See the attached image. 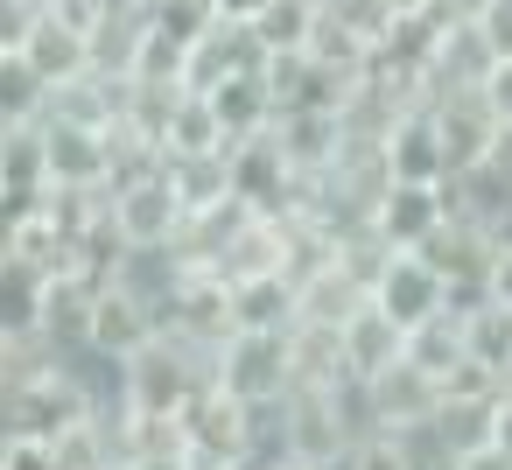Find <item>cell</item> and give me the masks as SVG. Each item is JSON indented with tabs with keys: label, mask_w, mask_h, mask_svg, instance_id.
I'll use <instances>...</instances> for the list:
<instances>
[{
	"label": "cell",
	"mask_w": 512,
	"mask_h": 470,
	"mask_svg": "<svg viewBox=\"0 0 512 470\" xmlns=\"http://www.w3.org/2000/svg\"><path fill=\"white\" fill-rule=\"evenodd\" d=\"M365 295H372L400 330H414V323H428L435 309H449V288H442V274H435L421 253H386V260L372 267Z\"/></svg>",
	"instance_id": "5"
},
{
	"label": "cell",
	"mask_w": 512,
	"mask_h": 470,
	"mask_svg": "<svg viewBox=\"0 0 512 470\" xmlns=\"http://www.w3.org/2000/svg\"><path fill=\"white\" fill-rule=\"evenodd\" d=\"M15 50L43 71V85H71V78L92 71V43H85L71 22H57L50 8H36V22H29V36H22Z\"/></svg>",
	"instance_id": "10"
},
{
	"label": "cell",
	"mask_w": 512,
	"mask_h": 470,
	"mask_svg": "<svg viewBox=\"0 0 512 470\" xmlns=\"http://www.w3.org/2000/svg\"><path fill=\"white\" fill-rule=\"evenodd\" d=\"M491 442H498V449H512V379L498 386V414H491Z\"/></svg>",
	"instance_id": "21"
},
{
	"label": "cell",
	"mask_w": 512,
	"mask_h": 470,
	"mask_svg": "<svg viewBox=\"0 0 512 470\" xmlns=\"http://www.w3.org/2000/svg\"><path fill=\"white\" fill-rule=\"evenodd\" d=\"M435 400H442V379H435V372H421L407 351H400L386 372L358 379L365 428H379V435H421V428H428V414H435Z\"/></svg>",
	"instance_id": "3"
},
{
	"label": "cell",
	"mask_w": 512,
	"mask_h": 470,
	"mask_svg": "<svg viewBox=\"0 0 512 470\" xmlns=\"http://www.w3.org/2000/svg\"><path fill=\"white\" fill-rule=\"evenodd\" d=\"M43 106H50L43 71H36L22 50H0V120H8V127H29V120H43Z\"/></svg>",
	"instance_id": "16"
},
{
	"label": "cell",
	"mask_w": 512,
	"mask_h": 470,
	"mask_svg": "<svg viewBox=\"0 0 512 470\" xmlns=\"http://www.w3.org/2000/svg\"><path fill=\"white\" fill-rule=\"evenodd\" d=\"M225 295H232V330H288L295 323L288 274H246V281H225Z\"/></svg>",
	"instance_id": "12"
},
{
	"label": "cell",
	"mask_w": 512,
	"mask_h": 470,
	"mask_svg": "<svg viewBox=\"0 0 512 470\" xmlns=\"http://www.w3.org/2000/svg\"><path fill=\"white\" fill-rule=\"evenodd\" d=\"M365 218H372V232L393 253H414V246H428L449 225V204H442V183H386Z\"/></svg>",
	"instance_id": "6"
},
{
	"label": "cell",
	"mask_w": 512,
	"mask_h": 470,
	"mask_svg": "<svg viewBox=\"0 0 512 470\" xmlns=\"http://www.w3.org/2000/svg\"><path fill=\"white\" fill-rule=\"evenodd\" d=\"M211 386L232 393L239 407L281 400L288 393V330H225L211 351Z\"/></svg>",
	"instance_id": "1"
},
{
	"label": "cell",
	"mask_w": 512,
	"mask_h": 470,
	"mask_svg": "<svg viewBox=\"0 0 512 470\" xmlns=\"http://www.w3.org/2000/svg\"><path fill=\"white\" fill-rule=\"evenodd\" d=\"M407 358H414L421 372L449 379V372L463 365V309H435L428 323H414V330H407Z\"/></svg>",
	"instance_id": "15"
},
{
	"label": "cell",
	"mask_w": 512,
	"mask_h": 470,
	"mask_svg": "<svg viewBox=\"0 0 512 470\" xmlns=\"http://www.w3.org/2000/svg\"><path fill=\"white\" fill-rule=\"evenodd\" d=\"M0 218H8V190H0Z\"/></svg>",
	"instance_id": "22"
},
{
	"label": "cell",
	"mask_w": 512,
	"mask_h": 470,
	"mask_svg": "<svg viewBox=\"0 0 512 470\" xmlns=\"http://www.w3.org/2000/svg\"><path fill=\"white\" fill-rule=\"evenodd\" d=\"M225 148H232V141H225L211 99H204V92H176L169 113H162V127H155V155L169 162V155H225Z\"/></svg>",
	"instance_id": "11"
},
{
	"label": "cell",
	"mask_w": 512,
	"mask_h": 470,
	"mask_svg": "<svg viewBox=\"0 0 512 470\" xmlns=\"http://www.w3.org/2000/svg\"><path fill=\"white\" fill-rule=\"evenodd\" d=\"M379 169H386V183H442V176H449L428 106H400V113H393L386 141H379Z\"/></svg>",
	"instance_id": "8"
},
{
	"label": "cell",
	"mask_w": 512,
	"mask_h": 470,
	"mask_svg": "<svg viewBox=\"0 0 512 470\" xmlns=\"http://www.w3.org/2000/svg\"><path fill=\"white\" fill-rule=\"evenodd\" d=\"M162 176H169V190H176L183 211H211V204L232 197V183H225V155H169Z\"/></svg>",
	"instance_id": "14"
},
{
	"label": "cell",
	"mask_w": 512,
	"mask_h": 470,
	"mask_svg": "<svg viewBox=\"0 0 512 470\" xmlns=\"http://www.w3.org/2000/svg\"><path fill=\"white\" fill-rule=\"evenodd\" d=\"M176 225H183V204H176L162 162L106 183V232H113L120 246H169Z\"/></svg>",
	"instance_id": "2"
},
{
	"label": "cell",
	"mask_w": 512,
	"mask_h": 470,
	"mask_svg": "<svg viewBox=\"0 0 512 470\" xmlns=\"http://www.w3.org/2000/svg\"><path fill=\"white\" fill-rule=\"evenodd\" d=\"M0 190H8V197H43V190H50V176H43V134H36V120L0 134Z\"/></svg>",
	"instance_id": "17"
},
{
	"label": "cell",
	"mask_w": 512,
	"mask_h": 470,
	"mask_svg": "<svg viewBox=\"0 0 512 470\" xmlns=\"http://www.w3.org/2000/svg\"><path fill=\"white\" fill-rule=\"evenodd\" d=\"M456 470H512V449L477 442V449H463V456H456Z\"/></svg>",
	"instance_id": "20"
},
{
	"label": "cell",
	"mask_w": 512,
	"mask_h": 470,
	"mask_svg": "<svg viewBox=\"0 0 512 470\" xmlns=\"http://www.w3.org/2000/svg\"><path fill=\"white\" fill-rule=\"evenodd\" d=\"M148 337H155V309H148L141 295H127L120 281H99L85 351H99V358H127V351H134V344H148Z\"/></svg>",
	"instance_id": "9"
},
{
	"label": "cell",
	"mask_w": 512,
	"mask_h": 470,
	"mask_svg": "<svg viewBox=\"0 0 512 470\" xmlns=\"http://www.w3.org/2000/svg\"><path fill=\"white\" fill-rule=\"evenodd\" d=\"M0 134H8V120H0Z\"/></svg>",
	"instance_id": "23"
},
{
	"label": "cell",
	"mask_w": 512,
	"mask_h": 470,
	"mask_svg": "<svg viewBox=\"0 0 512 470\" xmlns=\"http://www.w3.org/2000/svg\"><path fill=\"white\" fill-rule=\"evenodd\" d=\"M120 470H197L190 449H141V456H120Z\"/></svg>",
	"instance_id": "19"
},
{
	"label": "cell",
	"mask_w": 512,
	"mask_h": 470,
	"mask_svg": "<svg viewBox=\"0 0 512 470\" xmlns=\"http://www.w3.org/2000/svg\"><path fill=\"white\" fill-rule=\"evenodd\" d=\"M477 92H484V106H491L498 134H512V57H498V64H491V78H484Z\"/></svg>",
	"instance_id": "18"
},
{
	"label": "cell",
	"mask_w": 512,
	"mask_h": 470,
	"mask_svg": "<svg viewBox=\"0 0 512 470\" xmlns=\"http://www.w3.org/2000/svg\"><path fill=\"white\" fill-rule=\"evenodd\" d=\"M36 134H43V176H50V190H99V183L113 176L106 127H85V120H57V113H43Z\"/></svg>",
	"instance_id": "4"
},
{
	"label": "cell",
	"mask_w": 512,
	"mask_h": 470,
	"mask_svg": "<svg viewBox=\"0 0 512 470\" xmlns=\"http://www.w3.org/2000/svg\"><path fill=\"white\" fill-rule=\"evenodd\" d=\"M204 99H211V113H218V127H225V141H246V134H260V127L274 120V99H267L260 71H239V78L211 85Z\"/></svg>",
	"instance_id": "13"
},
{
	"label": "cell",
	"mask_w": 512,
	"mask_h": 470,
	"mask_svg": "<svg viewBox=\"0 0 512 470\" xmlns=\"http://www.w3.org/2000/svg\"><path fill=\"white\" fill-rule=\"evenodd\" d=\"M400 351H407V330H400V323H393L372 295H358V302L337 316V358H344V372H351V379L386 372Z\"/></svg>",
	"instance_id": "7"
}]
</instances>
